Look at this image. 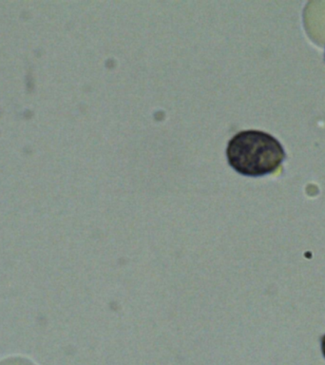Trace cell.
I'll use <instances>...</instances> for the list:
<instances>
[{"mask_svg": "<svg viewBox=\"0 0 325 365\" xmlns=\"http://www.w3.org/2000/svg\"><path fill=\"white\" fill-rule=\"evenodd\" d=\"M228 163L237 173L245 176H264L275 173L284 162L281 143L264 131L244 130L228 143Z\"/></svg>", "mask_w": 325, "mask_h": 365, "instance_id": "obj_1", "label": "cell"}, {"mask_svg": "<svg viewBox=\"0 0 325 365\" xmlns=\"http://www.w3.org/2000/svg\"><path fill=\"white\" fill-rule=\"evenodd\" d=\"M321 349H322V353H324V356H325V336H324V338H322Z\"/></svg>", "mask_w": 325, "mask_h": 365, "instance_id": "obj_2", "label": "cell"}]
</instances>
